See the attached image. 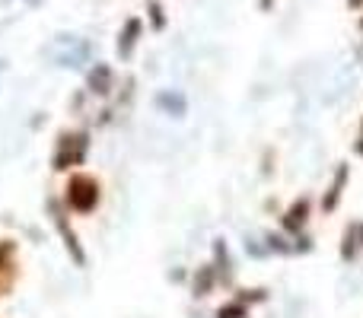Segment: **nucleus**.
<instances>
[{
    "label": "nucleus",
    "instance_id": "nucleus-1",
    "mask_svg": "<svg viewBox=\"0 0 363 318\" xmlns=\"http://www.w3.org/2000/svg\"><path fill=\"white\" fill-rule=\"evenodd\" d=\"M96 200H99V185H96V178L77 175V178L70 181V204H74V210H80V213L93 210Z\"/></svg>",
    "mask_w": 363,
    "mask_h": 318
},
{
    "label": "nucleus",
    "instance_id": "nucleus-2",
    "mask_svg": "<svg viewBox=\"0 0 363 318\" xmlns=\"http://www.w3.org/2000/svg\"><path fill=\"white\" fill-rule=\"evenodd\" d=\"M347 178H351V169L341 162L338 172H335V178H332V185H328V191H325V198H322V210H325V213H332L335 207L341 204V194H345Z\"/></svg>",
    "mask_w": 363,
    "mask_h": 318
},
{
    "label": "nucleus",
    "instance_id": "nucleus-3",
    "mask_svg": "<svg viewBox=\"0 0 363 318\" xmlns=\"http://www.w3.org/2000/svg\"><path fill=\"white\" fill-rule=\"evenodd\" d=\"M306 220H309V198H300V200H294L290 204V210L284 213V229L287 232H300L303 226H306Z\"/></svg>",
    "mask_w": 363,
    "mask_h": 318
},
{
    "label": "nucleus",
    "instance_id": "nucleus-4",
    "mask_svg": "<svg viewBox=\"0 0 363 318\" xmlns=\"http://www.w3.org/2000/svg\"><path fill=\"white\" fill-rule=\"evenodd\" d=\"M140 19L138 16H131L125 23V29H121V35H118V55L121 57H131V51H134V45H138V38H140Z\"/></svg>",
    "mask_w": 363,
    "mask_h": 318
},
{
    "label": "nucleus",
    "instance_id": "nucleus-5",
    "mask_svg": "<svg viewBox=\"0 0 363 318\" xmlns=\"http://www.w3.org/2000/svg\"><path fill=\"white\" fill-rule=\"evenodd\" d=\"M360 245H363V223L347 226V232H345V245H341V258H345V261H351V258L357 255Z\"/></svg>",
    "mask_w": 363,
    "mask_h": 318
},
{
    "label": "nucleus",
    "instance_id": "nucleus-6",
    "mask_svg": "<svg viewBox=\"0 0 363 318\" xmlns=\"http://www.w3.org/2000/svg\"><path fill=\"white\" fill-rule=\"evenodd\" d=\"M211 287H213V268H201V274L194 277V296H207Z\"/></svg>",
    "mask_w": 363,
    "mask_h": 318
},
{
    "label": "nucleus",
    "instance_id": "nucleus-7",
    "mask_svg": "<svg viewBox=\"0 0 363 318\" xmlns=\"http://www.w3.org/2000/svg\"><path fill=\"white\" fill-rule=\"evenodd\" d=\"M89 80H93L96 93H106V89H108V80H112V70H108L106 64H102V67H96V70H93V76H89Z\"/></svg>",
    "mask_w": 363,
    "mask_h": 318
},
{
    "label": "nucleus",
    "instance_id": "nucleus-8",
    "mask_svg": "<svg viewBox=\"0 0 363 318\" xmlns=\"http://www.w3.org/2000/svg\"><path fill=\"white\" fill-rule=\"evenodd\" d=\"M249 315V309H245V302L242 300H236V302H230V306H223L217 312V318H245Z\"/></svg>",
    "mask_w": 363,
    "mask_h": 318
},
{
    "label": "nucleus",
    "instance_id": "nucleus-9",
    "mask_svg": "<svg viewBox=\"0 0 363 318\" xmlns=\"http://www.w3.org/2000/svg\"><path fill=\"white\" fill-rule=\"evenodd\" d=\"M160 106H163V108H169V112H176V115L185 112V99H182V96H169V93H166V96H160Z\"/></svg>",
    "mask_w": 363,
    "mask_h": 318
},
{
    "label": "nucleus",
    "instance_id": "nucleus-10",
    "mask_svg": "<svg viewBox=\"0 0 363 318\" xmlns=\"http://www.w3.org/2000/svg\"><path fill=\"white\" fill-rule=\"evenodd\" d=\"M147 10H150V19H153V29H163L166 25V16H163V6L157 4V0H150L147 4Z\"/></svg>",
    "mask_w": 363,
    "mask_h": 318
},
{
    "label": "nucleus",
    "instance_id": "nucleus-11",
    "mask_svg": "<svg viewBox=\"0 0 363 318\" xmlns=\"http://www.w3.org/2000/svg\"><path fill=\"white\" fill-rule=\"evenodd\" d=\"M354 153L363 157V125H360V134H357V144H354Z\"/></svg>",
    "mask_w": 363,
    "mask_h": 318
},
{
    "label": "nucleus",
    "instance_id": "nucleus-12",
    "mask_svg": "<svg viewBox=\"0 0 363 318\" xmlns=\"http://www.w3.org/2000/svg\"><path fill=\"white\" fill-rule=\"evenodd\" d=\"M271 6H274V0H258V10H262V13H268Z\"/></svg>",
    "mask_w": 363,
    "mask_h": 318
},
{
    "label": "nucleus",
    "instance_id": "nucleus-13",
    "mask_svg": "<svg viewBox=\"0 0 363 318\" xmlns=\"http://www.w3.org/2000/svg\"><path fill=\"white\" fill-rule=\"evenodd\" d=\"M347 10H363V0H347Z\"/></svg>",
    "mask_w": 363,
    "mask_h": 318
},
{
    "label": "nucleus",
    "instance_id": "nucleus-14",
    "mask_svg": "<svg viewBox=\"0 0 363 318\" xmlns=\"http://www.w3.org/2000/svg\"><path fill=\"white\" fill-rule=\"evenodd\" d=\"M357 29L363 32V13H360V19H357Z\"/></svg>",
    "mask_w": 363,
    "mask_h": 318
}]
</instances>
